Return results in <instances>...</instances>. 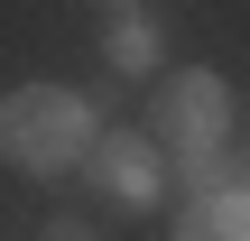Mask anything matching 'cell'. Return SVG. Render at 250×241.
Here are the masks:
<instances>
[{"label": "cell", "instance_id": "cell-2", "mask_svg": "<svg viewBox=\"0 0 250 241\" xmlns=\"http://www.w3.org/2000/svg\"><path fill=\"white\" fill-rule=\"evenodd\" d=\"M148 121H158V149L204 158V149H223V130H232V93H223V74H167L158 102H148Z\"/></svg>", "mask_w": 250, "mask_h": 241}, {"label": "cell", "instance_id": "cell-8", "mask_svg": "<svg viewBox=\"0 0 250 241\" xmlns=\"http://www.w3.org/2000/svg\"><path fill=\"white\" fill-rule=\"evenodd\" d=\"M130 9H139V0H130Z\"/></svg>", "mask_w": 250, "mask_h": 241}, {"label": "cell", "instance_id": "cell-7", "mask_svg": "<svg viewBox=\"0 0 250 241\" xmlns=\"http://www.w3.org/2000/svg\"><path fill=\"white\" fill-rule=\"evenodd\" d=\"M46 241H93V223H46Z\"/></svg>", "mask_w": 250, "mask_h": 241}, {"label": "cell", "instance_id": "cell-6", "mask_svg": "<svg viewBox=\"0 0 250 241\" xmlns=\"http://www.w3.org/2000/svg\"><path fill=\"white\" fill-rule=\"evenodd\" d=\"M186 176H195L204 195H213V186H250V167L232 158V149H204V158H186Z\"/></svg>", "mask_w": 250, "mask_h": 241}, {"label": "cell", "instance_id": "cell-3", "mask_svg": "<svg viewBox=\"0 0 250 241\" xmlns=\"http://www.w3.org/2000/svg\"><path fill=\"white\" fill-rule=\"evenodd\" d=\"M83 167H93V195H111L121 214H148V204L167 195V176H158V139H139V130L93 139V149H83Z\"/></svg>", "mask_w": 250, "mask_h": 241}, {"label": "cell", "instance_id": "cell-1", "mask_svg": "<svg viewBox=\"0 0 250 241\" xmlns=\"http://www.w3.org/2000/svg\"><path fill=\"white\" fill-rule=\"evenodd\" d=\"M93 149V102L74 84H19L0 93V158L19 176H56Z\"/></svg>", "mask_w": 250, "mask_h": 241}, {"label": "cell", "instance_id": "cell-5", "mask_svg": "<svg viewBox=\"0 0 250 241\" xmlns=\"http://www.w3.org/2000/svg\"><path fill=\"white\" fill-rule=\"evenodd\" d=\"M111 65H121V74H148V65H158V28H148V19H121V28H111Z\"/></svg>", "mask_w": 250, "mask_h": 241}, {"label": "cell", "instance_id": "cell-4", "mask_svg": "<svg viewBox=\"0 0 250 241\" xmlns=\"http://www.w3.org/2000/svg\"><path fill=\"white\" fill-rule=\"evenodd\" d=\"M176 241H250V186H213L176 214Z\"/></svg>", "mask_w": 250, "mask_h": 241}]
</instances>
